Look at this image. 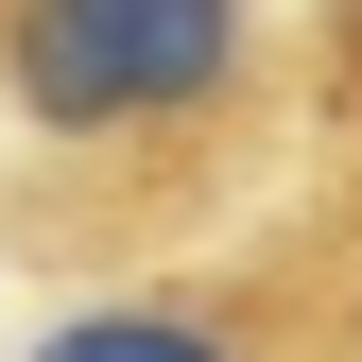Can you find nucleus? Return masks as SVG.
I'll return each instance as SVG.
<instances>
[{"label":"nucleus","mask_w":362,"mask_h":362,"mask_svg":"<svg viewBox=\"0 0 362 362\" xmlns=\"http://www.w3.org/2000/svg\"><path fill=\"white\" fill-rule=\"evenodd\" d=\"M35 362H293V345L242 293H121V310H69Z\"/></svg>","instance_id":"nucleus-2"},{"label":"nucleus","mask_w":362,"mask_h":362,"mask_svg":"<svg viewBox=\"0 0 362 362\" xmlns=\"http://www.w3.org/2000/svg\"><path fill=\"white\" fill-rule=\"evenodd\" d=\"M0 86L35 139H190L259 86L242 0H0Z\"/></svg>","instance_id":"nucleus-1"}]
</instances>
